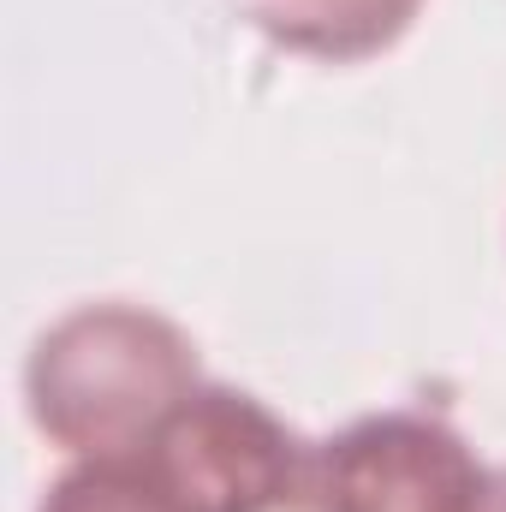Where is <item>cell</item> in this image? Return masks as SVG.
Here are the masks:
<instances>
[{"mask_svg":"<svg viewBox=\"0 0 506 512\" xmlns=\"http://www.w3.org/2000/svg\"><path fill=\"white\" fill-rule=\"evenodd\" d=\"M417 12L423 0H239V18L262 42L328 66L387 54L417 24Z\"/></svg>","mask_w":506,"mask_h":512,"instance_id":"obj_4","label":"cell"},{"mask_svg":"<svg viewBox=\"0 0 506 512\" xmlns=\"http://www.w3.org/2000/svg\"><path fill=\"white\" fill-rule=\"evenodd\" d=\"M471 441L429 411H376L304 459L298 512H471L483 489Z\"/></svg>","mask_w":506,"mask_h":512,"instance_id":"obj_3","label":"cell"},{"mask_svg":"<svg viewBox=\"0 0 506 512\" xmlns=\"http://www.w3.org/2000/svg\"><path fill=\"white\" fill-rule=\"evenodd\" d=\"M203 382L197 346L149 304L102 298L48 322L24 358V411L72 459L131 453Z\"/></svg>","mask_w":506,"mask_h":512,"instance_id":"obj_1","label":"cell"},{"mask_svg":"<svg viewBox=\"0 0 506 512\" xmlns=\"http://www.w3.org/2000/svg\"><path fill=\"white\" fill-rule=\"evenodd\" d=\"M471 512H506V465H495V471L483 477V489H477Z\"/></svg>","mask_w":506,"mask_h":512,"instance_id":"obj_6","label":"cell"},{"mask_svg":"<svg viewBox=\"0 0 506 512\" xmlns=\"http://www.w3.org/2000/svg\"><path fill=\"white\" fill-rule=\"evenodd\" d=\"M36 512H161V501L131 453H96V459H72L42 489Z\"/></svg>","mask_w":506,"mask_h":512,"instance_id":"obj_5","label":"cell"},{"mask_svg":"<svg viewBox=\"0 0 506 512\" xmlns=\"http://www.w3.org/2000/svg\"><path fill=\"white\" fill-rule=\"evenodd\" d=\"M131 459L161 512H286L298 507L310 441L245 387L197 382Z\"/></svg>","mask_w":506,"mask_h":512,"instance_id":"obj_2","label":"cell"}]
</instances>
